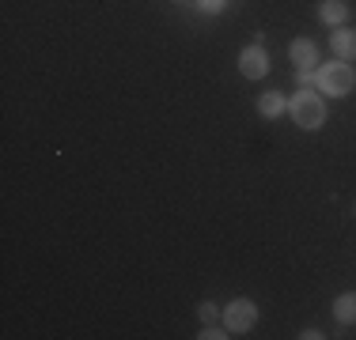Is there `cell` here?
Here are the masks:
<instances>
[{"label":"cell","mask_w":356,"mask_h":340,"mask_svg":"<svg viewBox=\"0 0 356 340\" xmlns=\"http://www.w3.org/2000/svg\"><path fill=\"white\" fill-rule=\"evenodd\" d=\"M292 121L300 125V129H318L322 121H326V102L318 95H311V91H303V95L292 99Z\"/></svg>","instance_id":"obj_1"},{"label":"cell","mask_w":356,"mask_h":340,"mask_svg":"<svg viewBox=\"0 0 356 340\" xmlns=\"http://www.w3.org/2000/svg\"><path fill=\"white\" fill-rule=\"evenodd\" d=\"M353 83H356V72L345 61H337V65H326L318 72V87L326 91V95H349L353 91Z\"/></svg>","instance_id":"obj_2"},{"label":"cell","mask_w":356,"mask_h":340,"mask_svg":"<svg viewBox=\"0 0 356 340\" xmlns=\"http://www.w3.org/2000/svg\"><path fill=\"white\" fill-rule=\"evenodd\" d=\"M254 321H258V310H254L250 299H235L224 310V325L232 329V333H247V329H254Z\"/></svg>","instance_id":"obj_3"},{"label":"cell","mask_w":356,"mask_h":340,"mask_svg":"<svg viewBox=\"0 0 356 340\" xmlns=\"http://www.w3.org/2000/svg\"><path fill=\"white\" fill-rule=\"evenodd\" d=\"M239 72L247 76V80H261V76L269 72V53H266L261 46L243 49V57H239Z\"/></svg>","instance_id":"obj_4"},{"label":"cell","mask_w":356,"mask_h":340,"mask_svg":"<svg viewBox=\"0 0 356 340\" xmlns=\"http://www.w3.org/2000/svg\"><path fill=\"white\" fill-rule=\"evenodd\" d=\"M288 57H292V65L303 72V68H315V61H318V49H315V42L300 38V42H292V49H288Z\"/></svg>","instance_id":"obj_5"},{"label":"cell","mask_w":356,"mask_h":340,"mask_svg":"<svg viewBox=\"0 0 356 340\" xmlns=\"http://www.w3.org/2000/svg\"><path fill=\"white\" fill-rule=\"evenodd\" d=\"M330 46H334V53L341 61H356V31H334Z\"/></svg>","instance_id":"obj_6"},{"label":"cell","mask_w":356,"mask_h":340,"mask_svg":"<svg viewBox=\"0 0 356 340\" xmlns=\"http://www.w3.org/2000/svg\"><path fill=\"white\" fill-rule=\"evenodd\" d=\"M318 19H322V23H334V27H341V23L349 19V4H345V0H322Z\"/></svg>","instance_id":"obj_7"},{"label":"cell","mask_w":356,"mask_h":340,"mask_svg":"<svg viewBox=\"0 0 356 340\" xmlns=\"http://www.w3.org/2000/svg\"><path fill=\"white\" fill-rule=\"evenodd\" d=\"M334 314H337V321H345V325H353V321H356V291L341 295V299L334 303Z\"/></svg>","instance_id":"obj_8"},{"label":"cell","mask_w":356,"mask_h":340,"mask_svg":"<svg viewBox=\"0 0 356 340\" xmlns=\"http://www.w3.org/2000/svg\"><path fill=\"white\" fill-rule=\"evenodd\" d=\"M281 110H284V99H281V95H273V91L258 99V114H261V117H277Z\"/></svg>","instance_id":"obj_9"},{"label":"cell","mask_w":356,"mask_h":340,"mask_svg":"<svg viewBox=\"0 0 356 340\" xmlns=\"http://www.w3.org/2000/svg\"><path fill=\"white\" fill-rule=\"evenodd\" d=\"M197 314H201V321H213V318H216V306H213V303H201Z\"/></svg>","instance_id":"obj_10"},{"label":"cell","mask_w":356,"mask_h":340,"mask_svg":"<svg viewBox=\"0 0 356 340\" xmlns=\"http://www.w3.org/2000/svg\"><path fill=\"white\" fill-rule=\"evenodd\" d=\"M201 4V12H220V8H224V0H197Z\"/></svg>","instance_id":"obj_11"},{"label":"cell","mask_w":356,"mask_h":340,"mask_svg":"<svg viewBox=\"0 0 356 340\" xmlns=\"http://www.w3.org/2000/svg\"><path fill=\"white\" fill-rule=\"evenodd\" d=\"M220 337H227V333H220V329H205L201 333V340H220Z\"/></svg>","instance_id":"obj_12"}]
</instances>
